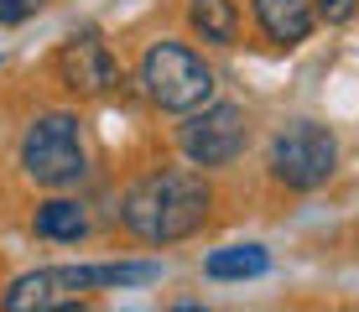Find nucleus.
<instances>
[{
    "label": "nucleus",
    "mask_w": 359,
    "mask_h": 312,
    "mask_svg": "<svg viewBox=\"0 0 359 312\" xmlns=\"http://www.w3.org/2000/svg\"><path fill=\"white\" fill-rule=\"evenodd\" d=\"M208 177L214 172L193 167V161L141 172L135 182L120 187L115 224L146 250H172V245L193 240V234H203L214 224V208H219V193Z\"/></svg>",
    "instance_id": "f257e3e1"
},
{
    "label": "nucleus",
    "mask_w": 359,
    "mask_h": 312,
    "mask_svg": "<svg viewBox=\"0 0 359 312\" xmlns=\"http://www.w3.org/2000/svg\"><path fill=\"white\" fill-rule=\"evenodd\" d=\"M339 172V135L323 120H292L266 146V177L281 193H318Z\"/></svg>",
    "instance_id": "20e7f679"
},
{
    "label": "nucleus",
    "mask_w": 359,
    "mask_h": 312,
    "mask_svg": "<svg viewBox=\"0 0 359 312\" xmlns=\"http://www.w3.org/2000/svg\"><path fill=\"white\" fill-rule=\"evenodd\" d=\"M83 292H126V286H151L162 281V260H79L73 266Z\"/></svg>",
    "instance_id": "9b49d317"
},
{
    "label": "nucleus",
    "mask_w": 359,
    "mask_h": 312,
    "mask_svg": "<svg viewBox=\"0 0 359 312\" xmlns=\"http://www.w3.org/2000/svg\"><path fill=\"white\" fill-rule=\"evenodd\" d=\"M47 0H0V27H21V21L42 16Z\"/></svg>",
    "instance_id": "4468645a"
},
{
    "label": "nucleus",
    "mask_w": 359,
    "mask_h": 312,
    "mask_svg": "<svg viewBox=\"0 0 359 312\" xmlns=\"http://www.w3.org/2000/svg\"><path fill=\"white\" fill-rule=\"evenodd\" d=\"M318 11V27H349L359 16V0H313Z\"/></svg>",
    "instance_id": "ddd939ff"
},
{
    "label": "nucleus",
    "mask_w": 359,
    "mask_h": 312,
    "mask_svg": "<svg viewBox=\"0 0 359 312\" xmlns=\"http://www.w3.org/2000/svg\"><path fill=\"white\" fill-rule=\"evenodd\" d=\"M271 271V250L261 240H245V245H219L203 255V276L208 281H261Z\"/></svg>",
    "instance_id": "f8f14e48"
},
{
    "label": "nucleus",
    "mask_w": 359,
    "mask_h": 312,
    "mask_svg": "<svg viewBox=\"0 0 359 312\" xmlns=\"http://www.w3.org/2000/svg\"><path fill=\"white\" fill-rule=\"evenodd\" d=\"M89 292L79 286L73 266H36L21 271L16 281H6L0 292V312H63V307H83Z\"/></svg>",
    "instance_id": "0eeeda50"
},
{
    "label": "nucleus",
    "mask_w": 359,
    "mask_h": 312,
    "mask_svg": "<svg viewBox=\"0 0 359 312\" xmlns=\"http://www.w3.org/2000/svg\"><path fill=\"white\" fill-rule=\"evenodd\" d=\"M135 89L156 115H193L219 99V73L188 36H151L135 57Z\"/></svg>",
    "instance_id": "7ed1b4c3"
},
{
    "label": "nucleus",
    "mask_w": 359,
    "mask_h": 312,
    "mask_svg": "<svg viewBox=\"0 0 359 312\" xmlns=\"http://www.w3.org/2000/svg\"><path fill=\"white\" fill-rule=\"evenodd\" d=\"M250 21L261 32V42L276 47V53H297L318 32L313 0H250Z\"/></svg>",
    "instance_id": "6e6552de"
},
{
    "label": "nucleus",
    "mask_w": 359,
    "mask_h": 312,
    "mask_svg": "<svg viewBox=\"0 0 359 312\" xmlns=\"http://www.w3.org/2000/svg\"><path fill=\"white\" fill-rule=\"evenodd\" d=\"M32 234L47 245H83L94 234V208L79 193H47L32 208Z\"/></svg>",
    "instance_id": "1a4fd4ad"
},
{
    "label": "nucleus",
    "mask_w": 359,
    "mask_h": 312,
    "mask_svg": "<svg viewBox=\"0 0 359 312\" xmlns=\"http://www.w3.org/2000/svg\"><path fill=\"white\" fill-rule=\"evenodd\" d=\"M182 27L203 47H240V0H182Z\"/></svg>",
    "instance_id": "9d476101"
},
{
    "label": "nucleus",
    "mask_w": 359,
    "mask_h": 312,
    "mask_svg": "<svg viewBox=\"0 0 359 312\" xmlns=\"http://www.w3.org/2000/svg\"><path fill=\"white\" fill-rule=\"evenodd\" d=\"M250 135H255L250 109L234 104V99H214V104L182 115L177 151H182V161H193V167H203V172H229L234 161L250 151Z\"/></svg>",
    "instance_id": "39448f33"
},
{
    "label": "nucleus",
    "mask_w": 359,
    "mask_h": 312,
    "mask_svg": "<svg viewBox=\"0 0 359 312\" xmlns=\"http://www.w3.org/2000/svg\"><path fill=\"white\" fill-rule=\"evenodd\" d=\"M16 167L42 193H79L94 177V156H89V135H83L79 109H36L21 125Z\"/></svg>",
    "instance_id": "f03ea898"
},
{
    "label": "nucleus",
    "mask_w": 359,
    "mask_h": 312,
    "mask_svg": "<svg viewBox=\"0 0 359 312\" xmlns=\"http://www.w3.org/2000/svg\"><path fill=\"white\" fill-rule=\"evenodd\" d=\"M53 79L79 104H99V99H115L126 89V68L99 27H79L53 47Z\"/></svg>",
    "instance_id": "423d86ee"
}]
</instances>
